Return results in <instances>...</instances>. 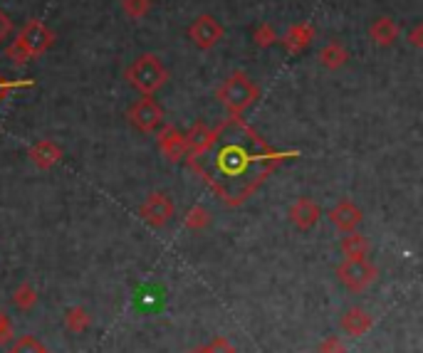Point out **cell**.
<instances>
[{
	"instance_id": "obj_27",
	"label": "cell",
	"mask_w": 423,
	"mask_h": 353,
	"mask_svg": "<svg viewBox=\"0 0 423 353\" xmlns=\"http://www.w3.org/2000/svg\"><path fill=\"white\" fill-rule=\"evenodd\" d=\"M409 42L414 45V47H423V25L421 23L409 33Z\"/></svg>"
},
{
	"instance_id": "obj_13",
	"label": "cell",
	"mask_w": 423,
	"mask_h": 353,
	"mask_svg": "<svg viewBox=\"0 0 423 353\" xmlns=\"http://www.w3.org/2000/svg\"><path fill=\"white\" fill-rule=\"evenodd\" d=\"M28 156L38 168H52V166L62 158V149H60L52 139H40L38 144L28 151Z\"/></svg>"
},
{
	"instance_id": "obj_29",
	"label": "cell",
	"mask_w": 423,
	"mask_h": 353,
	"mask_svg": "<svg viewBox=\"0 0 423 353\" xmlns=\"http://www.w3.org/2000/svg\"><path fill=\"white\" fill-rule=\"evenodd\" d=\"M322 353H342L337 341H327V346H322Z\"/></svg>"
},
{
	"instance_id": "obj_11",
	"label": "cell",
	"mask_w": 423,
	"mask_h": 353,
	"mask_svg": "<svg viewBox=\"0 0 423 353\" xmlns=\"http://www.w3.org/2000/svg\"><path fill=\"white\" fill-rule=\"evenodd\" d=\"M399 35H401V28L389 15H381V18H376L374 23L369 25V37L376 47H391V45L399 40Z\"/></svg>"
},
{
	"instance_id": "obj_24",
	"label": "cell",
	"mask_w": 423,
	"mask_h": 353,
	"mask_svg": "<svg viewBox=\"0 0 423 353\" xmlns=\"http://www.w3.org/2000/svg\"><path fill=\"white\" fill-rule=\"evenodd\" d=\"M10 353H47L40 346V341H35L33 336H25V339H20L18 344L13 346V351Z\"/></svg>"
},
{
	"instance_id": "obj_2",
	"label": "cell",
	"mask_w": 423,
	"mask_h": 353,
	"mask_svg": "<svg viewBox=\"0 0 423 353\" xmlns=\"http://www.w3.org/2000/svg\"><path fill=\"white\" fill-rule=\"evenodd\" d=\"M52 45H55V33L43 20L33 18L18 30L15 40L5 47V57L15 64H28L33 59L43 57Z\"/></svg>"
},
{
	"instance_id": "obj_12",
	"label": "cell",
	"mask_w": 423,
	"mask_h": 353,
	"mask_svg": "<svg viewBox=\"0 0 423 353\" xmlns=\"http://www.w3.org/2000/svg\"><path fill=\"white\" fill-rule=\"evenodd\" d=\"M361 218H364V215H361V210L356 208L351 200H339V203L329 210V220L342 233H351V230L361 223Z\"/></svg>"
},
{
	"instance_id": "obj_5",
	"label": "cell",
	"mask_w": 423,
	"mask_h": 353,
	"mask_svg": "<svg viewBox=\"0 0 423 353\" xmlns=\"http://www.w3.org/2000/svg\"><path fill=\"white\" fill-rule=\"evenodd\" d=\"M129 121L141 131V134H154L164 124V109L151 94H141L129 109Z\"/></svg>"
},
{
	"instance_id": "obj_9",
	"label": "cell",
	"mask_w": 423,
	"mask_h": 353,
	"mask_svg": "<svg viewBox=\"0 0 423 353\" xmlns=\"http://www.w3.org/2000/svg\"><path fill=\"white\" fill-rule=\"evenodd\" d=\"M141 215H144L146 223L161 228V225H166L174 218V200L166 193H151L146 198V203L141 205Z\"/></svg>"
},
{
	"instance_id": "obj_22",
	"label": "cell",
	"mask_w": 423,
	"mask_h": 353,
	"mask_svg": "<svg viewBox=\"0 0 423 353\" xmlns=\"http://www.w3.org/2000/svg\"><path fill=\"white\" fill-rule=\"evenodd\" d=\"M64 321H67V326L72 331H82V329H87V326H89V316H87V311H84V309H69L67 316H64Z\"/></svg>"
},
{
	"instance_id": "obj_15",
	"label": "cell",
	"mask_w": 423,
	"mask_h": 353,
	"mask_svg": "<svg viewBox=\"0 0 423 353\" xmlns=\"http://www.w3.org/2000/svg\"><path fill=\"white\" fill-rule=\"evenodd\" d=\"M320 64L325 69H339V67H344L346 62H349V50L344 47L342 42H337V40H332V42H327L325 47L320 50Z\"/></svg>"
},
{
	"instance_id": "obj_20",
	"label": "cell",
	"mask_w": 423,
	"mask_h": 353,
	"mask_svg": "<svg viewBox=\"0 0 423 353\" xmlns=\"http://www.w3.org/2000/svg\"><path fill=\"white\" fill-rule=\"evenodd\" d=\"M208 218H210V213L203 208V205H196V208H191V213L186 215V228H191V230H201V228H205L208 225Z\"/></svg>"
},
{
	"instance_id": "obj_25",
	"label": "cell",
	"mask_w": 423,
	"mask_h": 353,
	"mask_svg": "<svg viewBox=\"0 0 423 353\" xmlns=\"http://www.w3.org/2000/svg\"><path fill=\"white\" fill-rule=\"evenodd\" d=\"M10 35H13V20L8 18L5 10H0V45H3Z\"/></svg>"
},
{
	"instance_id": "obj_14",
	"label": "cell",
	"mask_w": 423,
	"mask_h": 353,
	"mask_svg": "<svg viewBox=\"0 0 423 353\" xmlns=\"http://www.w3.org/2000/svg\"><path fill=\"white\" fill-rule=\"evenodd\" d=\"M320 205L315 203L312 198H300L295 205L290 208V220L297 225L300 230H310L312 225L320 220Z\"/></svg>"
},
{
	"instance_id": "obj_21",
	"label": "cell",
	"mask_w": 423,
	"mask_h": 353,
	"mask_svg": "<svg viewBox=\"0 0 423 353\" xmlns=\"http://www.w3.org/2000/svg\"><path fill=\"white\" fill-rule=\"evenodd\" d=\"M35 87V79H5L0 74V102L8 97V92H15V89H30Z\"/></svg>"
},
{
	"instance_id": "obj_23",
	"label": "cell",
	"mask_w": 423,
	"mask_h": 353,
	"mask_svg": "<svg viewBox=\"0 0 423 353\" xmlns=\"http://www.w3.org/2000/svg\"><path fill=\"white\" fill-rule=\"evenodd\" d=\"M15 304L20 306V309H30V306L35 304V299H38V296H35V289L30 284H20V289L15 291Z\"/></svg>"
},
{
	"instance_id": "obj_28",
	"label": "cell",
	"mask_w": 423,
	"mask_h": 353,
	"mask_svg": "<svg viewBox=\"0 0 423 353\" xmlns=\"http://www.w3.org/2000/svg\"><path fill=\"white\" fill-rule=\"evenodd\" d=\"M5 336H10V321L0 314V341H5Z\"/></svg>"
},
{
	"instance_id": "obj_26",
	"label": "cell",
	"mask_w": 423,
	"mask_h": 353,
	"mask_svg": "<svg viewBox=\"0 0 423 353\" xmlns=\"http://www.w3.org/2000/svg\"><path fill=\"white\" fill-rule=\"evenodd\" d=\"M205 353H235V351H233V346H230L225 339H215L213 344L205 349Z\"/></svg>"
},
{
	"instance_id": "obj_3",
	"label": "cell",
	"mask_w": 423,
	"mask_h": 353,
	"mask_svg": "<svg viewBox=\"0 0 423 353\" xmlns=\"http://www.w3.org/2000/svg\"><path fill=\"white\" fill-rule=\"evenodd\" d=\"M215 99L223 104L228 114L243 117L245 109H250L260 99V87L243 72V69H235V72L218 87Z\"/></svg>"
},
{
	"instance_id": "obj_6",
	"label": "cell",
	"mask_w": 423,
	"mask_h": 353,
	"mask_svg": "<svg viewBox=\"0 0 423 353\" xmlns=\"http://www.w3.org/2000/svg\"><path fill=\"white\" fill-rule=\"evenodd\" d=\"M339 279H342V284H346L349 289H354V291L366 289V287L376 279V267L371 265L366 257L344 260L339 265Z\"/></svg>"
},
{
	"instance_id": "obj_16",
	"label": "cell",
	"mask_w": 423,
	"mask_h": 353,
	"mask_svg": "<svg viewBox=\"0 0 423 353\" xmlns=\"http://www.w3.org/2000/svg\"><path fill=\"white\" fill-rule=\"evenodd\" d=\"M342 252H344L346 260H354V257H366V252H369V242H366L364 235L359 233H344L342 237Z\"/></svg>"
},
{
	"instance_id": "obj_7",
	"label": "cell",
	"mask_w": 423,
	"mask_h": 353,
	"mask_svg": "<svg viewBox=\"0 0 423 353\" xmlns=\"http://www.w3.org/2000/svg\"><path fill=\"white\" fill-rule=\"evenodd\" d=\"M223 35H225V30H223V25L218 23V20L213 18V15H198V18L191 23V28H188V37H191V42L196 45L198 50H213L215 45L223 40Z\"/></svg>"
},
{
	"instance_id": "obj_10",
	"label": "cell",
	"mask_w": 423,
	"mask_h": 353,
	"mask_svg": "<svg viewBox=\"0 0 423 353\" xmlns=\"http://www.w3.org/2000/svg\"><path fill=\"white\" fill-rule=\"evenodd\" d=\"M312 40H315V28H312V23H295L287 28V33L282 35V37H278V42L290 54H300L310 47Z\"/></svg>"
},
{
	"instance_id": "obj_19",
	"label": "cell",
	"mask_w": 423,
	"mask_h": 353,
	"mask_svg": "<svg viewBox=\"0 0 423 353\" xmlns=\"http://www.w3.org/2000/svg\"><path fill=\"white\" fill-rule=\"evenodd\" d=\"M151 0H122V8H124V13L129 15L132 20H141V18H146V15L151 13Z\"/></svg>"
},
{
	"instance_id": "obj_17",
	"label": "cell",
	"mask_w": 423,
	"mask_h": 353,
	"mask_svg": "<svg viewBox=\"0 0 423 353\" xmlns=\"http://www.w3.org/2000/svg\"><path fill=\"white\" fill-rule=\"evenodd\" d=\"M342 324H344V329L349 331V334L359 336L371 326V319H369V314H366L364 309H351L349 314L344 316V321H342Z\"/></svg>"
},
{
	"instance_id": "obj_8",
	"label": "cell",
	"mask_w": 423,
	"mask_h": 353,
	"mask_svg": "<svg viewBox=\"0 0 423 353\" xmlns=\"http://www.w3.org/2000/svg\"><path fill=\"white\" fill-rule=\"evenodd\" d=\"M159 151L164 154L166 161L179 163L181 158L188 156V146H186V136L181 134L176 126H159Z\"/></svg>"
},
{
	"instance_id": "obj_1",
	"label": "cell",
	"mask_w": 423,
	"mask_h": 353,
	"mask_svg": "<svg viewBox=\"0 0 423 353\" xmlns=\"http://www.w3.org/2000/svg\"><path fill=\"white\" fill-rule=\"evenodd\" d=\"M295 156L297 151H275L243 117L228 114L225 121L210 129L203 149L186 158L220 200L240 205L258 190L275 166Z\"/></svg>"
},
{
	"instance_id": "obj_4",
	"label": "cell",
	"mask_w": 423,
	"mask_h": 353,
	"mask_svg": "<svg viewBox=\"0 0 423 353\" xmlns=\"http://www.w3.org/2000/svg\"><path fill=\"white\" fill-rule=\"evenodd\" d=\"M127 79L139 94H151L154 97L169 82V69L164 67V62L154 52H146L139 54L127 67Z\"/></svg>"
},
{
	"instance_id": "obj_18",
	"label": "cell",
	"mask_w": 423,
	"mask_h": 353,
	"mask_svg": "<svg viewBox=\"0 0 423 353\" xmlns=\"http://www.w3.org/2000/svg\"><path fill=\"white\" fill-rule=\"evenodd\" d=\"M278 37H280L278 30H275V25H270V23L258 25L253 33V40L258 47H273V45L278 42Z\"/></svg>"
}]
</instances>
